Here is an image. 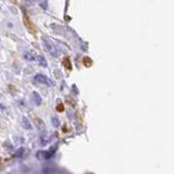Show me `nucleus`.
Returning a JSON list of instances; mask_svg holds the SVG:
<instances>
[{
  "instance_id": "obj_7",
  "label": "nucleus",
  "mask_w": 174,
  "mask_h": 174,
  "mask_svg": "<svg viewBox=\"0 0 174 174\" xmlns=\"http://www.w3.org/2000/svg\"><path fill=\"white\" fill-rule=\"evenodd\" d=\"M24 58L26 60H28V61H34L35 56H34V53H32V52H26L24 55Z\"/></svg>"
},
{
  "instance_id": "obj_3",
  "label": "nucleus",
  "mask_w": 174,
  "mask_h": 174,
  "mask_svg": "<svg viewBox=\"0 0 174 174\" xmlns=\"http://www.w3.org/2000/svg\"><path fill=\"white\" fill-rule=\"evenodd\" d=\"M34 80L37 82V83H40V84H47V85H50L51 83L49 82V80L46 77V76H44V75L41 74H37L35 75Z\"/></svg>"
},
{
  "instance_id": "obj_10",
  "label": "nucleus",
  "mask_w": 174,
  "mask_h": 174,
  "mask_svg": "<svg viewBox=\"0 0 174 174\" xmlns=\"http://www.w3.org/2000/svg\"><path fill=\"white\" fill-rule=\"evenodd\" d=\"M5 109V107H3V106H2V104H0V110H3Z\"/></svg>"
},
{
  "instance_id": "obj_2",
  "label": "nucleus",
  "mask_w": 174,
  "mask_h": 174,
  "mask_svg": "<svg viewBox=\"0 0 174 174\" xmlns=\"http://www.w3.org/2000/svg\"><path fill=\"white\" fill-rule=\"evenodd\" d=\"M36 157L39 160H47L51 157V154L48 152V151H45V150H39V151H37Z\"/></svg>"
},
{
  "instance_id": "obj_4",
  "label": "nucleus",
  "mask_w": 174,
  "mask_h": 174,
  "mask_svg": "<svg viewBox=\"0 0 174 174\" xmlns=\"http://www.w3.org/2000/svg\"><path fill=\"white\" fill-rule=\"evenodd\" d=\"M22 126H23L25 129H32V125L30 124V121L26 119V118H23V119H22Z\"/></svg>"
},
{
  "instance_id": "obj_1",
  "label": "nucleus",
  "mask_w": 174,
  "mask_h": 174,
  "mask_svg": "<svg viewBox=\"0 0 174 174\" xmlns=\"http://www.w3.org/2000/svg\"><path fill=\"white\" fill-rule=\"evenodd\" d=\"M43 40V43H44V47L46 48V50L48 51V53H50L51 56H53V57H57L58 56V50L56 48V46L50 41L47 37H43L41 38Z\"/></svg>"
},
{
  "instance_id": "obj_5",
  "label": "nucleus",
  "mask_w": 174,
  "mask_h": 174,
  "mask_svg": "<svg viewBox=\"0 0 174 174\" xmlns=\"http://www.w3.org/2000/svg\"><path fill=\"white\" fill-rule=\"evenodd\" d=\"M35 59H37L38 63H39L41 66H47V61H46V59L43 57V56H37Z\"/></svg>"
},
{
  "instance_id": "obj_9",
  "label": "nucleus",
  "mask_w": 174,
  "mask_h": 174,
  "mask_svg": "<svg viewBox=\"0 0 174 174\" xmlns=\"http://www.w3.org/2000/svg\"><path fill=\"white\" fill-rule=\"evenodd\" d=\"M23 1H24V2H26L27 5H33L35 0H23Z\"/></svg>"
},
{
  "instance_id": "obj_8",
  "label": "nucleus",
  "mask_w": 174,
  "mask_h": 174,
  "mask_svg": "<svg viewBox=\"0 0 174 174\" xmlns=\"http://www.w3.org/2000/svg\"><path fill=\"white\" fill-rule=\"evenodd\" d=\"M52 125L53 126H59V120L57 119V118H52Z\"/></svg>"
},
{
  "instance_id": "obj_6",
  "label": "nucleus",
  "mask_w": 174,
  "mask_h": 174,
  "mask_svg": "<svg viewBox=\"0 0 174 174\" xmlns=\"http://www.w3.org/2000/svg\"><path fill=\"white\" fill-rule=\"evenodd\" d=\"M33 96H34V100H35V102H36V104H37V106H40V104H41V98H40L39 94H38L37 91H34V93H33Z\"/></svg>"
}]
</instances>
